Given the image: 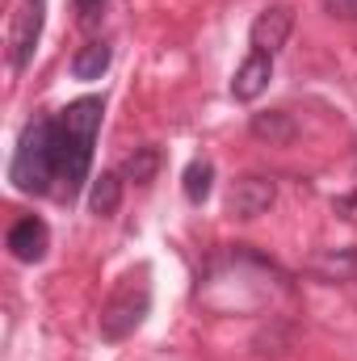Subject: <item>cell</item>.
Returning a JSON list of instances; mask_svg holds the SVG:
<instances>
[{
	"instance_id": "6da1fadb",
	"label": "cell",
	"mask_w": 357,
	"mask_h": 361,
	"mask_svg": "<svg viewBox=\"0 0 357 361\" xmlns=\"http://www.w3.org/2000/svg\"><path fill=\"white\" fill-rule=\"evenodd\" d=\"M13 180L21 193H47L51 180H59V122L38 118L25 126L13 156Z\"/></svg>"
},
{
	"instance_id": "7a4b0ae2",
	"label": "cell",
	"mask_w": 357,
	"mask_h": 361,
	"mask_svg": "<svg viewBox=\"0 0 357 361\" xmlns=\"http://www.w3.org/2000/svg\"><path fill=\"white\" fill-rule=\"evenodd\" d=\"M147 311H152V273H147V265H139V269L126 273L109 290V298L101 302V319H97L101 341H126L147 319Z\"/></svg>"
},
{
	"instance_id": "3957f363",
	"label": "cell",
	"mask_w": 357,
	"mask_h": 361,
	"mask_svg": "<svg viewBox=\"0 0 357 361\" xmlns=\"http://www.w3.org/2000/svg\"><path fill=\"white\" fill-rule=\"evenodd\" d=\"M273 202H277V185L269 177H261V173H244V177L231 180V189H227V210L236 219H244V223L269 214Z\"/></svg>"
},
{
	"instance_id": "277c9868",
	"label": "cell",
	"mask_w": 357,
	"mask_h": 361,
	"mask_svg": "<svg viewBox=\"0 0 357 361\" xmlns=\"http://www.w3.org/2000/svg\"><path fill=\"white\" fill-rule=\"evenodd\" d=\"M290 30H294V8L290 4H269L257 13L248 38H253V51L261 55H277L286 42H290Z\"/></svg>"
},
{
	"instance_id": "5b68a950",
	"label": "cell",
	"mask_w": 357,
	"mask_h": 361,
	"mask_svg": "<svg viewBox=\"0 0 357 361\" xmlns=\"http://www.w3.org/2000/svg\"><path fill=\"white\" fill-rule=\"evenodd\" d=\"M303 269L324 286H349V281H357V248H320L307 257Z\"/></svg>"
},
{
	"instance_id": "8992f818",
	"label": "cell",
	"mask_w": 357,
	"mask_h": 361,
	"mask_svg": "<svg viewBox=\"0 0 357 361\" xmlns=\"http://www.w3.org/2000/svg\"><path fill=\"white\" fill-rule=\"evenodd\" d=\"M8 252L21 261V265H38L42 257H47V248H51V231H47V223L42 219H34V214H25V219H17L13 227H8Z\"/></svg>"
},
{
	"instance_id": "52a82bcc",
	"label": "cell",
	"mask_w": 357,
	"mask_h": 361,
	"mask_svg": "<svg viewBox=\"0 0 357 361\" xmlns=\"http://www.w3.org/2000/svg\"><path fill=\"white\" fill-rule=\"evenodd\" d=\"M269 80H273V55H261V51H253L240 68H236V80H231V97L236 101H257L261 92L269 89Z\"/></svg>"
},
{
	"instance_id": "ba28073f",
	"label": "cell",
	"mask_w": 357,
	"mask_h": 361,
	"mask_svg": "<svg viewBox=\"0 0 357 361\" xmlns=\"http://www.w3.org/2000/svg\"><path fill=\"white\" fill-rule=\"evenodd\" d=\"M38 34H42V13H38V4H34V8H21L17 21H13V38H8V59H13L17 72L30 63V55H34V47H38Z\"/></svg>"
},
{
	"instance_id": "9c48e42d",
	"label": "cell",
	"mask_w": 357,
	"mask_h": 361,
	"mask_svg": "<svg viewBox=\"0 0 357 361\" xmlns=\"http://www.w3.org/2000/svg\"><path fill=\"white\" fill-rule=\"evenodd\" d=\"M248 135L257 143H269V147H290L294 135H298V126H294V118L286 109H265V114L248 118Z\"/></svg>"
},
{
	"instance_id": "30bf717a",
	"label": "cell",
	"mask_w": 357,
	"mask_h": 361,
	"mask_svg": "<svg viewBox=\"0 0 357 361\" xmlns=\"http://www.w3.org/2000/svg\"><path fill=\"white\" fill-rule=\"evenodd\" d=\"M101 114H105V105H101L97 97H80V101H72V105L59 114V122H63L72 135H80V139H97Z\"/></svg>"
},
{
	"instance_id": "8fae6325",
	"label": "cell",
	"mask_w": 357,
	"mask_h": 361,
	"mask_svg": "<svg viewBox=\"0 0 357 361\" xmlns=\"http://www.w3.org/2000/svg\"><path fill=\"white\" fill-rule=\"evenodd\" d=\"M109 59H114L109 42H85V47L72 55V76H76V80H101V76L109 72Z\"/></svg>"
},
{
	"instance_id": "7c38bea8",
	"label": "cell",
	"mask_w": 357,
	"mask_h": 361,
	"mask_svg": "<svg viewBox=\"0 0 357 361\" xmlns=\"http://www.w3.org/2000/svg\"><path fill=\"white\" fill-rule=\"evenodd\" d=\"M122 206V173H101L92 177V189H89V210L97 219H109L114 210Z\"/></svg>"
},
{
	"instance_id": "4fadbf2b",
	"label": "cell",
	"mask_w": 357,
	"mask_h": 361,
	"mask_svg": "<svg viewBox=\"0 0 357 361\" xmlns=\"http://www.w3.org/2000/svg\"><path fill=\"white\" fill-rule=\"evenodd\" d=\"M160 147H135L126 160H122V180H131V185H152L156 180V173H160Z\"/></svg>"
},
{
	"instance_id": "5bb4252c",
	"label": "cell",
	"mask_w": 357,
	"mask_h": 361,
	"mask_svg": "<svg viewBox=\"0 0 357 361\" xmlns=\"http://www.w3.org/2000/svg\"><path fill=\"white\" fill-rule=\"evenodd\" d=\"M210 180H214V164H210V160H193V164L185 169V177H181V189H185V197H189L193 206H202V202L210 197Z\"/></svg>"
},
{
	"instance_id": "9a60e30c",
	"label": "cell",
	"mask_w": 357,
	"mask_h": 361,
	"mask_svg": "<svg viewBox=\"0 0 357 361\" xmlns=\"http://www.w3.org/2000/svg\"><path fill=\"white\" fill-rule=\"evenodd\" d=\"M320 4H324V13L337 17V21H357V0H320Z\"/></svg>"
},
{
	"instance_id": "2e32d148",
	"label": "cell",
	"mask_w": 357,
	"mask_h": 361,
	"mask_svg": "<svg viewBox=\"0 0 357 361\" xmlns=\"http://www.w3.org/2000/svg\"><path fill=\"white\" fill-rule=\"evenodd\" d=\"M72 4H76V13H80L85 21H92V17L105 8V0H72Z\"/></svg>"
},
{
	"instance_id": "e0dca14e",
	"label": "cell",
	"mask_w": 357,
	"mask_h": 361,
	"mask_svg": "<svg viewBox=\"0 0 357 361\" xmlns=\"http://www.w3.org/2000/svg\"><path fill=\"white\" fill-rule=\"evenodd\" d=\"M353 164H357V143H353Z\"/></svg>"
}]
</instances>
